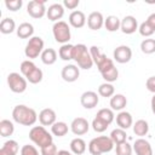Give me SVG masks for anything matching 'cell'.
<instances>
[{"instance_id": "obj_28", "label": "cell", "mask_w": 155, "mask_h": 155, "mask_svg": "<svg viewBox=\"0 0 155 155\" xmlns=\"http://www.w3.org/2000/svg\"><path fill=\"white\" fill-rule=\"evenodd\" d=\"M68 131H69V127L64 121H56L51 126V132L56 137H63L68 133Z\"/></svg>"}, {"instance_id": "obj_44", "label": "cell", "mask_w": 155, "mask_h": 155, "mask_svg": "<svg viewBox=\"0 0 155 155\" xmlns=\"http://www.w3.org/2000/svg\"><path fill=\"white\" fill-rule=\"evenodd\" d=\"M58 150H57V147L54 143H51L50 145H46L44 148H41L40 150V154L41 155H57Z\"/></svg>"}, {"instance_id": "obj_2", "label": "cell", "mask_w": 155, "mask_h": 155, "mask_svg": "<svg viewBox=\"0 0 155 155\" xmlns=\"http://www.w3.org/2000/svg\"><path fill=\"white\" fill-rule=\"evenodd\" d=\"M73 59L76 62V64L80 69H85V70L91 69L92 65L94 64L93 59L91 57V53H90V48H87V46L84 44L74 45Z\"/></svg>"}, {"instance_id": "obj_6", "label": "cell", "mask_w": 155, "mask_h": 155, "mask_svg": "<svg viewBox=\"0 0 155 155\" xmlns=\"http://www.w3.org/2000/svg\"><path fill=\"white\" fill-rule=\"evenodd\" d=\"M44 40L40 36H33L28 40L25 48H24V54L27 58L29 59H34L38 58L39 56H41L42 51H44Z\"/></svg>"}, {"instance_id": "obj_9", "label": "cell", "mask_w": 155, "mask_h": 155, "mask_svg": "<svg viewBox=\"0 0 155 155\" xmlns=\"http://www.w3.org/2000/svg\"><path fill=\"white\" fill-rule=\"evenodd\" d=\"M113 58L120 64L128 63L132 58V50L127 45H120L117 46L113 52Z\"/></svg>"}, {"instance_id": "obj_11", "label": "cell", "mask_w": 155, "mask_h": 155, "mask_svg": "<svg viewBox=\"0 0 155 155\" xmlns=\"http://www.w3.org/2000/svg\"><path fill=\"white\" fill-rule=\"evenodd\" d=\"M70 130L75 136H82L88 132L90 124L85 117H75L70 124Z\"/></svg>"}, {"instance_id": "obj_34", "label": "cell", "mask_w": 155, "mask_h": 155, "mask_svg": "<svg viewBox=\"0 0 155 155\" xmlns=\"http://www.w3.org/2000/svg\"><path fill=\"white\" fill-rule=\"evenodd\" d=\"M109 137L111 138V140L114 142V144L117 145V144H121V143L126 142L127 134H126V131H125V130L117 127V128H115V130L111 131V133H110Z\"/></svg>"}, {"instance_id": "obj_26", "label": "cell", "mask_w": 155, "mask_h": 155, "mask_svg": "<svg viewBox=\"0 0 155 155\" xmlns=\"http://www.w3.org/2000/svg\"><path fill=\"white\" fill-rule=\"evenodd\" d=\"M104 27L108 31H116L120 29L121 27V19L117 17V16H114V15H110L108 16L105 19H104Z\"/></svg>"}, {"instance_id": "obj_47", "label": "cell", "mask_w": 155, "mask_h": 155, "mask_svg": "<svg viewBox=\"0 0 155 155\" xmlns=\"http://www.w3.org/2000/svg\"><path fill=\"white\" fill-rule=\"evenodd\" d=\"M145 21H147V22H148V23H149V24H150V25H151V27L155 29V12L150 13Z\"/></svg>"}, {"instance_id": "obj_4", "label": "cell", "mask_w": 155, "mask_h": 155, "mask_svg": "<svg viewBox=\"0 0 155 155\" xmlns=\"http://www.w3.org/2000/svg\"><path fill=\"white\" fill-rule=\"evenodd\" d=\"M29 138L40 149L53 143V137L45 128V126H33L29 131Z\"/></svg>"}, {"instance_id": "obj_49", "label": "cell", "mask_w": 155, "mask_h": 155, "mask_svg": "<svg viewBox=\"0 0 155 155\" xmlns=\"http://www.w3.org/2000/svg\"><path fill=\"white\" fill-rule=\"evenodd\" d=\"M57 155H75V154H73V153H70L68 150H58Z\"/></svg>"}, {"instance_id": "obj_35", "label": "cell", "mask_w": 155, "mask_h": 155, "mask_svg": "<svg viewBox=\"0 0 155 155\" xmlns=\"http://www.w3.org/2000/svg\"><path fill=\"white\" fill-rule=\"evenodd\" d=\"M101 75L105 80V82H110L111 84V82H114V81L117 80V78H119V70H117V68L115 65H113L109 69H107L103 73H101Z\"/></svg>"}, {"instance_id": "obj_48", "label": "cell", "mask_w": 155, "mask_h": 155, "mask_svg": "<svg viewBox=\"0 0 155 155\" xmlns=\"http://www.w3.org/2000/svg\"><path fill=\"white\" fill-rule=\"evenodd\" d=\"M150 107H151V111H153V114H155V94L151 97V101H150Z\"/></svg>"}, {"instance_id": "obj_45", "label": "cell", "mask_w": 155, "mask_h": 155, "mask_svg": "<svg viewBox=\"0 0 155 155\" xmlns=\"http://www.w3.org/2000/svg\"><path fill=\"white\" fill-rule=\"evenodd\" d=\"M145 87H147V90H148L149 92H151V93L155 94V76H150V78L147 79V81H145Z\"/></svg>"}, {"instance_id": "obj_40", "label": "cell", "mask_w": 155, "mask_h": 155, "mask_svg": "<svg viewBox=\"0 0 155 155\" xmlns=\"http://www.w3.org/2000/svg\"><path fill=\"white\" fill-rule=\"evenodd\" d=\"M138 31H139V34H140L142 36L149 38V36H151V35L155 33V29H154L147 21H144V22H142L140 25L138 27Z\"/></svg>"}, {"instance_id": "obj_27", "label": "cell", "mask_w": 155, "mask_h": 155, "mask_svg": "<svg viewBox=\"0 0 155 155\" xmlns=\"http://www.w3.org/2000/svg\"><path fill=\"white\" fill-rule=\"evenodd\" d=\"M40 58H41V62H42L44 64H46V65H52V64H54L56 61H57V52H56V50H53V48H51V47L45 48V50L42 51Z\"/></svg>"}, {"instance_id": "obj_14", "label": "cell", "mask_w": 155, "mask_h": 155, "mask_svg": "<svg viewBox=\"0 0 155 155\" xmlns=\"http://www.w3.org/2000/svg\"><path fill=\"white\" fill-rule=\"evenodd\" d=\"M133 151L136 155H153V148L150 143L144 138H138L134 140Z\"/></svg>"}, {"instance_id": "obj_38", "label": "cell", "mask_w": 155, "mask_h": 155, "mask_svg": "<svg viewBox=\"0 0 155 155\" xmlns=\"http://www.w3.org/2000/svg\"><path fill=\"white\" fill-rule=\"evenodd\" d=\"M42 78H44V73H42V70L40 69V68H35L25 79L30 82V84H39V82H41V80H42Z\"/></svg>"}, {"instance_id": "obj_5", "label": "cell", "mask_w": 155, "mask_h": 155, "mask_svg": "<svg viewBox=\"0 0 155 155\" xmlns=\"http://www.w3.org/2000/svg\"><path fill=\"white\" fill-rule=\"evenodd\" d=\"M52 33H53V38L57 42H59L62 45L69 44L71 33H70V27L67 22H64V21L56 22L52 27Z\"/></svg>"}, {"instance_id": "obj_3", "label": "cell", "mask_w": 155, "mask_h": 155, "mask_svg": "<svg viewBox=\"0 0 155 155\" xmlns=\"http://www.w3.org/2000/svg\"><path fill=\"white\" fill-rule=\"evenodd\" d=\"M114 142L108 136H99L88 143V151L91 155H102L104 153H109L114 148Z\"/></svg>"}, {"instance_id": "obj_12", "label": "cell", "mask_w": 155, "mask_h": 155, "mask_svg": "<svg viewBox=\"0 0 155 155\" xmlns=\"http://www.w3.org/2000/svg\"><path fill=\"white\" fill-rule=\"evenodd\" d=\"M80 103L85 109H93L99 103V97L94 91H86L80 97Z\"/></svg>"}, {"instance_id": "obj_16", "label": "cell", "mask_w": 155, "mask_h": 155, "mask_svg": "<svg viewBox=\"0 0 155 155\" xmlns=\"http://www.w3.org/2000/svg\"><path fill=\"white\" fill-rule=\"evenodd\" d=\"M63 15H64V6L62 4H58V2L50 5L48 8H47V11H46L47 18L50 21L54 22V23L56 22H59V19L63 17Z\"/></svg>"}, {"instance_id": "obj_21", "label": "cell", "mask_w": 155, "mask_h": 155, "mask_svg": "<svg viewBox=\"0 0 155 155\" xmlns=\"http://www.w3.org/2000/svg\"><path fill=\"white\" fill-rule=\"evenodd\" d=\"M90 53H91V57L93 59V63L97 65V68H99L102 64H104L108 61L107 54L103 53L101 51V48L97 47V46H91L90 47Z\"/></svg>"}, {"instance_id": "obj_36", "label": "cell", "mask_w": 155, "mask_h": 155, "mask_svg": "<svg viewBox=\"0 0 155 155\" xmlns=\"http://www.w3.org/2000/svg\"><path fill=\"white\" fill-rule=\"evenodd\" d=\"M140 51L145 54H151L155 52V39H144L140 42Z\"/></svg>"}, {"instance_id": "obj_7", "label": "cell", "mask_w": 155, "mask_h": 155, "mask_svg": "<svg viewBox=\"0 0 155 155\" xmlns=\"http://www.w3.org/2000/svg\"><path fill=\"white\" fill-rule=\"evenodd\" d=\"M7 85L10 90L15 93H23L27 90L28 80L19 73H10L7 75Z\"/></svg>"}, {"instance_id": "obj_1", "label": "cell", "mask_w": 155, "mask_h": 155, "mask_svg": "<svg viewBox=\"0 0 155 155\" xmlns=\"http://www.w3.org/2000/svg\"><path fill=\"white\" fill-rule=\"evenodd\" d=\"M38 114L33 108L24 104H18L12 110V119L23 126H33L38 120Z\"/></svg>"}, {"instance_id": "obj_13", "label": "cell", "mask_w": 155, "mask_h": 155, "mask_svg": "<svg viewBox=\"0 0 155 155\" xmlns=\"http://www.w3.org/2000/svg\"><path fill=\"white\" fill-rule=\"evenodd\" d=\"M120 30L124 33V34H133L136 30H138V22L134 16H125L122 19H121V27H120Z\"/></svg>"}, {"instance_id": "obj_43", "label": "cell", "mask_w": 155, "mask_h": 155, "mask_svg": "<svg viewBox=\"0 0 155 155\" xmlns=\"http://www.w3.org/2000/svg\"><path fill=\"white\" fill-rule=\"evenodd\" d=\"M21 155H41V154H39L38 149H36L34 145L24 144V145L21 148Z\"/></svg>"}, {"instance_id": "obj_15", "label": "cell", "mask_w": 155, "mask_h": 155, "mask_svg": "<svg viewBox=\"0 0 155 155\" xmlns=\"http://www.w3.org/2000/svg\"><path fill=\"white\" fill-rule=\"evenodd\" d=\"M41 126H52L54 122H56V119H57V115H56V111L51 108H45L42 109L40 113H39V116H38Z\"/></svg>"}, {"instance_id": "obj_37", "label": "cell", "mask_w": 155, "mask_h": 155, "mask_svg": "<svg viewBox=\"0 0 155 155\" xmlns=\"http://www.w3.org/2000/svg\"><path fill=\"white\" fill-rule=\"evenodd\" d=\"M35 68H36V65H35V63H34L33 61H30V59H25V61H23V62L21 63L19 70H21V74H22L24 78H27V76H28Z\"/></svg>"}, {"instance_id": "obj_24", "label": "cell", "mask_w": 155, "mask_h": 155, "mask_svg": "<svg viewBox=\"0 0 155 155\" xmlns=\"http://www.w3.org/2000/svg\"><path fill=\"white\" fill-rule=\"evenodd\" d=\"M132 128H133V133H134L136 136L143 138V137L147 136L148 132H149V124H148L145 120L139 119V120H137V121L132 125Z\"/></svg>"}, {"instance_id": "obj_23", "label": "cell", "mask_w": 155, "mask_h": 155, "mask_svg": "<svg viewBox=\"0 0 155 155\" xmlns=\"http://www.w3.org/2000/svg\"><path fill=\"white\" fill-rule=\"evenodd\" d=\"M18 150H19L18 143L13 139H8L0 148V155H17Z\"/></svg>"}, {"instance_id": "obj_31", "label": "cell", "mask_w": 155, "mask_h": 155, "mask_svg": "<svg viewBox=\"0 0 155 155\" xmlns=\"http://www.w3.org/2000/svg\"><path fill=\"white\" fill-rule=\"evenodd\" d=\"M96 117L103 120L104 122H107L108 125H110L114 119H115V115H114V110L113 109H109V108H103V109H99L97 111V115Z\"/></svg>"}, {"instance_id": "obj_46", "label": "cell", "mask_w": 155, "mask_h": 155, "mask_svg": "<svg viewBox=\"0 0 155 155\" xmlns=\"http://www.w3.org/2000/svg\"><path fill=\"white\" fill-rule=\"evenodd\" d=\"M79 4H80L79 0H64V1H63V6L67 7L68 10H74V8H76V7L79 6Z\"/></svg>"}, {"instance_id": "obj_30", "label": "cell", "mask_w": 155, "mask_h": 155, "mask_svg": "<svg viewBox=\"0 0 155 155\" xmlns=\"http://www.w3.org/2000/svg\"><path fill=\"white\" fill-rule=\"evenodd\" d=\"M73 51H74V45L64 44L59 47L58 56L62 61H70V59H73Z\"/></svg>"}, {"instance_id": "obj_33", "label": "cell", "mask_w": 155, "mask_h": 155, "mask_svg": "<svg viewBox=\"0 0 155 155\" xmlns=\"http://www.w3.org/2000/svg\"><path fill=\"white\" fill-rule=\"evenodd\" d=\"M98 94L101 97H105V98H109L110 97L111 98L115 94V87L110 82H103L98 87Z\"/></svg>"}, {"instance_id": "obj_29", "label": "cell", "mask_w": 155, "mask_h": 155, "mask_svg": "<svg viewBox=\"0 0 155 155\" xmlns=\"http://www.w3.org/2000/svg\"><path fill=\"white\" fill-rule=\"evenodd\" d=\"M16 29V23L11 17H5L4 19H1L0 22V31L2 34H11L13 33Z\"/></svg>"}, {"instance_id": "obj_25", "label": "cell", "mask_w": 155, "mask_h": 155, "mask_svg": "<svg viewBox=\"0 0 155 155\" xmlns=\"http://www.w3.org/2000/svg\"><path fill=\"white\" fill-rule=\"evenodd\" d=\"M86 142L80 137H76L70 142V150L75 155H82L86 151Z\"/></svg>"}, {"instance_id": "obj_8", "label": "cell", "mask_w": 155, "mask_h": 155, "mask_svg": "<svg viewBox=\"0 0 155 155\" xmlns=\"http://www.w3.org/2000/svg\"><path fill=\"white\" fill-rule=\"evenodd\" d=\"M47 8L45 7V1L44 0H31L27 5V12L30 17L39 19L42 18L46 15Z\"/></svg>"}, {"instance_id": "obj_17", "label": "cell", "mask_w": 155, "mask_h": 155, "mask_svg": "<svg viewBox=\"0 0 155 155\" xmlns=\"http://www.w3.org/2000/svg\"><path fill=\"white\" fill-rule=\"evenodd\" d=\"M87 25L91 30H99L104 25V17L101 12L93 11L87 17Z\"/></svg>"}, {"instance_id": "obj_22", "label": "cell", "mask_w": 155, "mask_h": 155, "mask_svg": "<svg viewBox=\"0 0 155 155\" xmlns=\"http://www.w3.org/2000/svg\"><path fill=\"white\" fill-rule=\"evenodd\" d=\"M127 105V98L121 94V93H116L110 98V109L116 110V111H122L124 108Z\"/></svg>"}, {"instance_id": "obj_20", "label": "cell", "mask_w": 155, "mask_h": 155, "mask_svg": "<svg viewBox=\"0 0 155 155\" xmlns=\"http://www.w3.org/2000/svg\"><path fill=\"white\" fill-rule=\"evenodd\" d=\"M16 33L19 39H30L33 38V34H34V27L29 22H23L17 27Z\"/></svg>"}, {"instance_id": "obj_32", "label": "cell", "mask_w": 155, "mask_h": 155, "mask_svg": "<svg viewBox=\"0 0 155 155\" xmlns=\"http://www.w3.org/2000/svg\"><path fill=\"white\" fill-rule=\"evenodd\" d=\"M13 132H15V126H13L12 121H10L7 119H4L0 121V136L1 137L12 136Z\"/></svg>"}, {"instance_id": "obj_42", "label": "cell", "mask_w": 155, "mask_h": 155, "mask_svg": "<svg viewBox=\"0 0 155 155\" xmlns=\"http://www.w3.org/2000/svg\"><path fill=\"white\" fill-rule=\"evenodd\" d=\"M23 5V1L22 0H6L5 1V6L7 10L12 11V12H16L18 11Z\"/></svg>"}, {"instance_id": "obj_10", "label": "cell", "mask_w": 155, "mask_h": 155, "mask_svg": "<svg viewBox=\"0 0 155 155\" xmlns=\"http://www.w3.org/2000/svg\"><path fill=\"white\" fill-rule=\"evenodd\" d=\"M61 76L65 82H74L80 76V68L75 64H67L62 68Z\"/></svg>"}, {"instance_id": "obj_18", "label": "cell", "mask_w": 155, "mask_h": 155, "mask_svg": "<svg viewBox=\"0 0 155 155\" xmlns=\"http://www.w3.org/2000/svg\"><path fill=\"white\" fill-rule=\"evenodd\" d=\"M69 24L73 27V28H82L85 24H86V16L82 11H79V10H75L73 11L70 15H69Z\"/></svg>"}, {"instance_id": "obj_19", "label": "cell", "mask_w": 155, "mask_h": 155, "mask_svg": "<svg viewBox=\"0 0 155 155\" xmlns=\"http://www.w3.org/2000/svg\"><path fill=\"white\" fill-rule=\"evenodd\" d=\"M116 125L119 126V128H122V130H127L130 128L132 125H133V119H132V115L126 111V110H122L120 111L117 115H116Z\"/></svg>"}, {"instance_id": "obj_39", "label": "cell", "mask_w": 155, "mask_h": 155, "mask_svg": "<svg viewBox=\"0 0 155 155\" xmlns=\"http://www.w3.org/2000/svg\"><path fill=\"white\" fill-rule=\"evenodd\" d=\"M115 151H116V155H132L133 147H132L130 143L124 142V143L116 145Z\"/></svg>"}, {"instance_id": "obj_41", "label": "cell", "mask_w": 155, "mask_h": 155, "mask_svg": "<svg viewBox=\"0 0 155 155\" xmlns=\"http://www.w3.org/2000/svg\"><path fill=\"white\" fill-rule=\"evenodd\" d=\"M92 128H93V131L94 132H97V133H102V132H104L107 128H108V124L107 122H104L103 120H101V119H98V117H94L93 120H92Z\"/></svg>"}]
</instances>
